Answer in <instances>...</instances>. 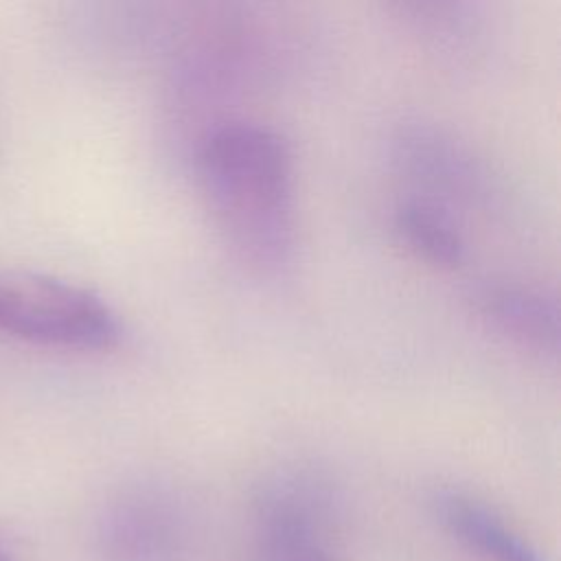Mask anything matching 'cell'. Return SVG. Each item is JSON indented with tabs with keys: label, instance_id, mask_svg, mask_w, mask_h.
I'll use <instances>...</instances> for the list:
<instances>
[{
	"label": "cell",
	"instance_id": "obj_1",
	"mask_svg": "<svg viewBox=\"0 0 561 561\" xmlns=\"http://www.w3.org/2000/svg\"><path fill=\"white\" fill-rule=\"evenodd\" d=\"M208 210L232 254L259 274H283L298 245L289 140L259 121H226L197 149Z\"/></svg>",
	"mask_w": 561,
	"mask_h": 561
},
{
	"label": "cell",
	"instance_id": "obj_2",
	"mask_svg": "<svg viewBox=\"0 0 561 561\" xmlns=\"http://www.w3.org/2000/svg\"><path fill=\"white\" fill-rule=\"evenodd\" d=\"M0 331L18 340L103 351L121 337L114 309L94 291L57 276L28 270H0Z\"/></svg>",
	"mask_w": 561,
	"mask_h": 561
},
{
	"label": "cell",
	"instance_id": "obj_3",
	"mask_svg": "<svg viewBox=\"0 0 561 561\" xmlns=\"http://www.w3.org/2000/svg\"><path fill=\"white\" fill-rule=\"evenodd\" d=\"M333 513L329 480L309 467L265 476L254 495L252 561H318Z\"/></svg>",
	"mask_w": 561,
	"mask_h": 561
},
{
	"label": "cell",
	"instance_id": "obj_4",
	"mask_svg": "<svg viewBox=\"0 0 561 561\" xmlns=\"http://www.w3.org/2000/svg\"><path fill=\"white\" fill-rule=\"evenodd\" d=\"M186 546V517L171 491L134 484L118 491L96 522L101 561H178Z\"/></svg>",
	"mask_w": 561,
	"mask_h": 561
},
{
	"label": "cell",
	"instance_id": "obj_5",
	"mask_svg": "<svg viewBox=\"0 0 561 561\" xmlns=\"http://www.w3.org/2000/svg\"><path fill=\"white\" fill-rule=\"evenodd\" d=\"M473 307L486 327L508 344L539 357L559 353L557 298L522 280H486L473 294Z\"/></svg>",
	"mask_w": 561,
	"mask_h": 561
},
{
	"label": "cell",
	"instance_id": "obj_6",
	"mask_svg": "<svg viewBox=\"0 0 561 561\" xmlns=\"http://www.w3.org/2000/svg\"><path fill=\"white\" fill-rule=\"evenodd\" d=\"M434 508L443 528L482 561H548L504 517L469 493L443 489L434 497Z\"/></svg>",
	"mask_w": 561,
	"mask_h": 561
},
{
	"label": "cell",
	"instance_id": "obj_7",
	"mask_svg": "<svg viewBox=\"0 0 561 561\" xmlns=\"http://www.w3.org/2000/svg\"><path fill=\"white\" fill-rule=\"evenodd\" d=\"M403 167L430 188L443 195H465L478 186V167L473 158L449 136L414 127L399 140Z\"/></svg>",
	"mask_w": 561,
	"mask_h": 561
},
{
	"label": "cell",
	"instance_id": "obj_8",
	"mask_svg": "<svg viewBox=\"0 0 561 561\" xmlns=\"http://www.w3.org/2000/svg\"><path fill=\"white\" fill-rule=\"evenodd\" d=\"M394 232L419 259L436 267H458L465 259V241L449 210L432 199H403L394 210Z\"/></svg>",
	"mask_w": 561,
	"mask_h": 561
},
{
	"label": "cell",
	"instance_id": "obj_9",
	"mask_svg": "<svg viewBox=\"0 0 561 561\" xmlns=\"http://www.w3.org/2000/svg\"><path fill=\"white\" fill-rule=\"evenodd\" d=\"M0 561H15V559H13V557H11V554L0 546Z\"/></svg>",
	"mask_w": 561,
	"mask_h": 561
},
{
	"label": "cell",
	"instance_id": "obj_10",
	"mask_svg": "<svg viewBox=\"0 0 561 561\" xmlns=\"http://www.w3.org/2000/svg\"><path fill=\"white\" fill-rule=\"evenodd\" d=\"M318 561H333V559H329V557H327V554H322V557H320V559H318Z\"/></svg>",
	"mask_w": 561,
	"mask_h": 561
}]
</instances>
